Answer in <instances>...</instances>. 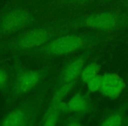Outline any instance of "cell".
<instances>
[{
	"mask_svg": "<svg viewBox=\"0 0 128 126\" xmlns=\"http://www.w3.org/2000/svg\"><path fill=\"white\" fill-rule=\"evenodd\" d=\"M113 33L87 30L84 32H70L48 41L44 45L26 53L24 56L38 60H53L75 53H81L107 42Z\"/></svg>",
	"mask_w": 128,
	"mask_h": 126,
	"instance_id": "obj_1",
	"label": "cell"
},
{
	"mask_svg": "<svg viewBox=\"0 0 128 126\" xmlns=\"http://www.w3.org/2000/svg\"><path fill=\"white\" fill-rule=\"evenodd\" d=\"M71 32L67 21L34 25L0 42V54L24 56L62 34Z\"/></svg>",
	"mask_w": 128,
	"mask_h": 126,
	"instance_id": "obj_2",
	"label": "cell"
},
{
	"mask_svg": "<svg viewBox=\"0 0 128 126\" xmlns=\"http://www.w3.org/2000/svg\"><path fill=\"white\" fill-rule=\"evenodd\" d=\"M51 89L50 76L38 89L24 96L12 106L0 121L2 126H32L38 124L46 105V95Z\"/></svg>",
	"mask_w": 128,
	"mask_h": 126,
	"instance_id": "obj_3",
	"label": "cell"
},
{
	"mask_svg": "<svg viewBox=\"0 0 128 126\" xmlns=\"http://www.w3.org/2000/svg\"><path fill=\"white\" fill-rule=\"evenodd\" d=\"M12 68V79L11 87L4 98L6 105L9 107L38 89L55 70V67L50 64L38 68H27L18 59H15Z\"/></svg>",
	"mask_w": 128,
	"mask_h": 126,
	"instance_id": "obj_4",
	"label": "cell"
},
{
	"mask_svg": "<svg viewBox=\"0 0 128 126\" xmlns=\"http://www.w3.org/2000/svg\"><path fill=\"white\" fill-rule=\"evenodd\" d=\"M39 8L21 2L6 7L0 13V42L36 25L40 18Z\"/></svg>",
	"mask_w": 128,
	"mask_h": 126,
	"instance_id": "obj_5",
	"label": "cell"
},
{
	"mask_svg": "<svg viewBox=\"0 0 128 126\" xmlns=\"http://www.w3.org/2000/svg\"><path fill=\"white\" fill-rule=\"evenodd\" d=\"M67 24L71 32L86 28L114 34L128 29V12L126 11H99L67 21Z\"/></svg>",
	"mask_w": 128,
	"mask_h": 126,
	"instance_id": "obj_6",
	"label": "cell"
},
{
	"mask_svg": "<svg viewBox=\"0 0 128 126\" xmlns=\"http://www.w3.org/2000/svg\"><path fill=\"white\" fill-rule=\"evenodd\" d=\"M95 49L96 48H90L81 52L78 55H76L67 61L59 71L56 72L54 70V72L50 75L51 89L67 82L78 81L84 66L91 55L95 53Z\"/></svg>",
	"mask_w": 128,
	"mask_h": 126,
	"instance_id": "obj_7",
	"label": "cell"
},
{
	"mask_svg": "<svg viewBox=\"0 0 128 126\" xmlns=\"http://www.w3.org/2000/svg\"><path fill=\"white\" fill-rule=\"evenodd\" d=\"M126 89V82L116 73H105L102 75V84L99 92L109 99H116Z\"/></svg>",
	"mask_w": 128,
	"mask_h": 126,
	"instance_id": "obj_8",
	"label": "cell"
},
{
	"mask_svg": "<svg viewBox=\"0 0 128 126\" xmlns=\"http://www.w3.org/2000/svg\"><path fill=\"white\" fill-rule=\"evenodd\" d=\"M128 121V100L123 102L118 107L106 113L98 124L102 126L126 125Z\"/></svg>",
	"mask_w": 128,
	"mask_h": 126,
	"instance_id": "obj_9",
	"label": "cell"
},
{
	"mask_svg": "<svg viewBox=\"0 0 128 126\" xmlns=\"http://www.w3.org/2000/svg\"><path fill=\"white\" fill-rule=\"evenodd\" d=\"M71 114H78L85 117L93 110V103L88 95L78 91L68 101Z\"/></svg>",
	"mask_w": 128,
	"mask_h": 126,
	"instance_id": "obj_10",
	"label": "cell"
},
{
	"mask_svg": "<svg viewBox=\"0 0 128 126\" xmlns=\"http://www.w3.org/2000/svg\"><path fill=\"white\" fill-rule=\"evenodd\" d=\"M62 117H64V116L59 110L56 103L46 104V110L41 116L38 124L44 126H54L60 123Z\"/></svg>",
	"mask_w": 128,
	"mask_h": 126,
	"instance_id": "obj_11",
	"label": "cell"
},
{
	"mask_svg": "<svg viewBox=\"0 0 128 126\" xmlns=\"http://www.w3.org/2000/svg\"><path fill=\"white\" fill-rule=\"evenodd\" d=\"M77 83H78V81H74V82H67L55 87L54 89H53V93L46 101V104H52V103L64 101L65 98L68 97V95L75 89Z\"/></svg>",
	"mask_w": 128,
	"mask_h": 126,
	"instance_id": "obj_12",
	"label": "cell"
},
{
	"mask_svg": "<svg viewBox=\"0 0 128 126\" xmlns=\"http://www.w3.org/2000/svg\"><path fill=\"white\" fill-rule=\"evenodd\" d=\"M12 79V68H8L6 65L0 64V92L4 98L7 96L11 87Z\"/></svg>",
	"mask_w": 128,
	"mask_h": 126,
	"instance_id": "obj_13",
	"label": "cell"
},
{
	"mask_svg": "<svg viewBox=\"0 0 128 126\" xmlns=\"http://www.w3.org/2000/svg\"><path fill=\"white\" fill-rule=\"evenodd\" d=\"M100 71H101V66L96 60H92L89 63L87 62L81 73L79 79L82 83L86 84L90 79L99 75Z\"/></svg>",
	"mask_w": 128,
	"mask_h": 126,
	"instance_id": "obj_14",
	"label": "cell"
},
{
	"mask_svg": "<svg viewBox=\"0 0 128 126\" xmlns=\"http://www.w3.org/2000/svg\"><path fill=\"white\" fill-rule=\"evenodd\" d=\"M84 116L78 114H70L62 119V124L65 126H82L84 124Z\"/></svg>",
	"mask_w": 128,
	"mask_h": 126,
	"instance_id": "obj_15",
	"label": "cell"
},
{
	"mask_svg": "<svg viewBox=\"0 0 128 126\" xmlns=\"http://www.w3.org/2000/svg\"><path fill=\"white\" fill-rule=\"evenodd\" d=\"M101 84H102V75L99 74L98 75H96V76L93 77L92 79H90L86 83V85H87L88 91H90L91 93H96L100 91Z\"/></svg>",
	"mask_w": 128,
	"mask_h": 126,
	"instance_id": "obj_16",
	"label": "cell"
},
{
	"mask_svg": "<svg viewBox=\"0 0 128 126\" xmlns=\"http://www.w3.org/2000/svg\"><path fill=\"white\" fill-rule=\"evenodd\" d=\"M62 2L68 4H74V5H82V4H87L92 3L96 0H60Z\"/></svg>",
	"mask_w": 128,
	"mask_h": 126,
	"instance_id": "obj_17",
	"label": "cell"
},
{
	"mask_svg": "<svg viewBox=\"0 0 128 126\" xmlns=\"http://www.w3.org/2000/svg\"><path fill=\"white\" fill-rule=\"evenodd\" d=\"M123 5H124V9H126V11H127L128 12V0H126L124 2V4H123Z\"/></svg>",
	"mask_w": 128,
	"mask_h": 126,
	"instance_id": "obj_18",
	"label": "cell"
},
{
	"mask_svg": "<svg viewBox=\"0 0 128 126\" xmlns=\"http://www.w3.org/2000/svg\"><path fill=\"white\" fill-rule=\"evenodd\" d=\"M126 78H127V81H128V69H127V73H126Z\"/></svg>",
	"mask_w": 128,
	"mask_h": 126,
	"instance_id": "obj_19",
	"label": "cell"
},
{
	"mask_svg": "<svg viewBox=\"0 0 128 126\" xmlns=\"http://www.w3.org/2000/svg\"><path fill=\"white\" fill-rule=\"evenodd\" d=\"M103 1H106V2H108V1H112V0H103Z\"/></svg>",
	"mask_w": 128,
	"mask_h": 126,
	"instance_id": "obj_20",
	"label": "cell"
},
{
	"mask_svg": "<svg viewBox=\"0 0 128 126\" xmlns=\"http://www.w3.org/2000/svg\"><path fill=\"white\" fill-rule=\"evenodd\" d=\"M126 126H128V121H127V123H126Z\"/></svg>",
	"mask_w": 128,
	"mask_h": 126,
	"instance_id": "obj_21",
	"label": "cell"
}]
</instances>
